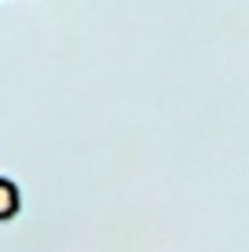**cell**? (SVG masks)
Returning <instances> with one entry per match:
<instances>
[{
	"instance_id": "6da1fadb",
	"label": "cell",
	"mask_w": 249,
	"mask_h": 252,
	"mask_svg": "<svg viewBox=\"0 0 249 252\" xmlns=\"http://www.w3.org/2000/svg\"><path fill=\"white\" fill-rule=\"evenodd\" d=\"M15 212H19V190H15L11 179H0V216L11 220Z\"/></svg>"
}]
</instances>
